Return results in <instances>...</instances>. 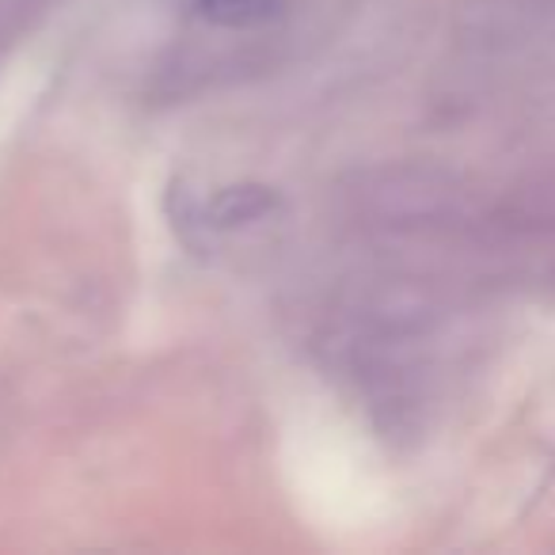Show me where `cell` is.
I'll list each match as a JSON object with an SVG mask.
<instances>
[{
  "instance_id": "cell-1",
  "label": "cell",
  "mask_w": 555,
  "mask_h": 555,
  "mask_svg": "<svg viewBox=\"0 0 555 555\" xmlns=\"http://www.w3.org/2000/svg\"><path fill=\"white\" fill-rule=\"evenodd\" d=\"M274 194L267 186H232V191H221L214 202V224H244L255 221V217L270 214L274 209Z\"/></svg>"
},
{
  "instance_id": "cell-2",
  "label": "cell",
  "mask_w": 555,
  "mask_h": 555,
  "mask_svg": "<svg viewBox=\"0 0 555 555\" xmlns=\"http://www.w3.org/2000/svg\"><path fill=\"white\" fill-rule=\"evenodd\" d=\"M206 20L221 27H255L282 12V0H194Z\"/></svg>"
}]
</instances>
